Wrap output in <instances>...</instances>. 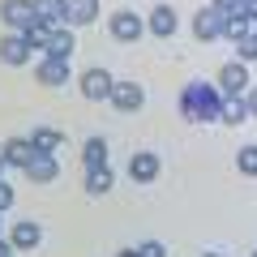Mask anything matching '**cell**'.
Masks as SVG:
<instances>
[{
  "label": "cell",
  "mask_w": 257,
  "mask_h": 257,
  "mask_svg": "<svg viewBox=\"0 0 257 257\" xmlns=\"http://www.w3.org/2000/svg\"><path fill=\"white\" fill-rule=\"evenodd\" d=\"M219 107H223V90L214 82H189L180 90V116L184 120L210 124V120H219Z\"/></svg>",
  "instance_id": "cell-1"
},
{
  "label": "cell",
  "mask_w": 257,
  "mask_h": 257,
  "mask_svg": "<svg viewBox=\"0 0 257 257\" xmlns=\"http://www.w3.org/2000/svg\"><path fill=\"white\" fill-rule=\"evenodd\" d=\"M193 39H202V43H214V39H223V30H227V13L214 9V5H206V9L193 13Z\"/></svg>",
  "instance_id": "cell-2"
},
{
  "label": "cell",
  "mask_w": 257,
  "mask_h": 257,
  "mask_svg": "<svg viewBox=\"0 0 257 257\" xmlns=\"http://www.w3.org/2000/svg\"><path fill=\"white\" fill-rule=\"evenodd\" d=\"M107 30H111L116 43H138V39L146 35V18H138L133 9H116L111 22H107Z\"/></svg>",
  "instance_id": "cell-3"
},
{
  "label": "cell",
  "mask_w": 257,
  "mask_h": 257,
  "mask_svg": "<svg viewBox=\"0 0 257 257\" xmlns=\"http://www.w3.org/2000/svg\"><path fill=\"white\" fill-rule=\"evenodd\" d=\"M111 86H116V77H111L107 69H86V73L77 77V90H82L90 103H103V99H111Z\"/></svg>",
  "instance_id": "cell-4"
},
{
  "label": "cell",
  "mask_w": 257,
  "mask_h": 257,
  "mask_svg": "<svg viewBox=\"0 0 257 257\" xmlns=\"http://www.w3.org/2000/svg\"><path fill=\"white\" fill-rule=\"evenodd\" d=\"M30 56H35V47L26 43V35H22V30H5V35H0V60L9 64V69L26 64Z\"/></svg>",
  "instance_id": "cell-5"
},
{
  "label": "cell",
  "mask_w": 257,
  "mask_h": 257,
  "mask_svg": "<svg viewBox=\"0 0 257 257\" xmlns=\"http://www.w3.org/2000/svg\"><path fill=\"white\" fill-rule=\"evenodd\" d=\"M0 22L9 30H26V26H35V0H0Z\"/></svg>",
  "instance_id": "cell-6"
},
{
  "label": "cell",
  "mask_w": 257,
  "mask_h": 257,
  "mask_svg": "<svg viewBox=\"0 0 257 257\" xmlns=\"http://www.w3.org/2000/svg\"><path fill=\"white\" fill-rule=\"evenodd\" d=\"M111 107H116V111H142V107H146V90H142V82H116V86H111Z\"/></svg>",
  "instance_id": "cell-7"
},
{
  "label": "cell",
  "mask_w": 257,
  "mask_h": 257,
  "mask_svg": "<svg viewBox=\"0 0 257 257\" xmlns=\"http://www.w3.org/2000/svg\"><path fill=\"white\" fill-rule=\"evenodd\" d=\"M219 90L223 94H244L248 90V64L244 60H227L219 69Z\"/></svg>",
  "instance_id": "cell-8"
},
{
  "label": "cell",
  "mask_w": 257,
  "mask_h": 257,
  "mask_svg": "<svg viewBox=\"0 0 257 257\" xmlns=\"http://www.w3.org/2000/svg\"><path fill=\"white\" fill-rule=\"evenodd\" d=\"M176 26H180V18H176L172 5H155V9H150V18H146V30H150L155 39H172Z\"/></svg>",
  "instance_id": "cell-9"
},
{
  "label": "cell",
  "mask_w": 257,
  "mask_h": 257,
  "mask_svg": "<svg viewBox=\"0 0 257 257\" xmlns=\"http://www.w3.org/2000/svg\"><path fill=\"white\" fill-rule=\"evenodd\" d=\"M35 82H39V86H64V82H69V60L43 56V60L35 64Z\"/></svg>",
  "instance_id": "cell-10"
},
{
  "label": "cell",
  "mask_w": 257,
  "mask_h": 257,
  "mask_svg": "<svg viewBox=\"0 0 257 257\" xmlns=\"http://www.w3.org/2000/svg\"><path fill=\"white\" fill-rule=\"evenodd\" d=\"M73 47H77V35H73V26H52V35H47V47H43V56L69 60V56H73Z\"/></svg>",
  "instance_id": "cell-11"
},
{
  "label": "cell",
  "mask_w": 257,
  "mask_h": 257,
  "mask_svg": "<svg viewBox=\"0 0 257 257\" xmlns=\"http://www.w3.org/2000/svg\"><path fill=\"white\" fill-rule=\"evenodd\" d=\"M159 172H163V163H159V155H150V150H138V155L128 159V176H133L138 184L159 180Z\"/></svg>",
  "instance_id": "cell-12"
},
{
  "label": "cell",
  "mask_w": 257,
  "mask_h": 257,
  "mask_svg": "<svg viewBox=\"0 0 257 257\" xmlns=\"http://www.w3.org/2000/svg\"><path fill=\"white\" fill-rule=\"evenodd\" d=\"M0 155H5V163H9V167H22V172H26L30 159H35L39 150H35V142H30V138H9L5 146H0Z\"/></svg>",
  "instance_id": "cell-13"
},
{
  "label": "cell",
  "mask_w": 257,
  "mask_h": 257,
  "mask_svg": "<svg viewBox=\"0 0 257 257\" xmlns=\"http://www.w3.org/2000/svg\"><path fill=\"white\" fill-rule=\"evenodd\" d=\"M9 244L13 248H39V244H43V227H39L35 219L13 223V227H9Z\"/></svg>",
  "instance_id": "cell-14"
},
{
  "label": "cell",
  "mask_w": 257,
  "mask_h": 257,
  "mask_svg": "<svg viewBox=\"0 0 257 257\" xmlns=\"http://www.w3.org/2000/svg\"><path fill=\"white\" fill-rule=\"evenodd\" d=\"M99 18V0H64V26H90Z\"/></svg>",
  "instance_id": "cell-15"
},
{
  "label": "cell",
  "mask_w": 257,
  "mask_h": 257,
  "mask_svg": "<svg viewBox=\"0 0 257 257\" xmlns=\"http://www.w3.org/2000/svg\"><path fill=\"white\" fill-rule=\"evenodd\" d=\"M26 176H30V180H35V184H52L56 176H60V163H56V155H43V150H39V155L30 159Z\"/></svg>",
  "instance_id": "cell-16"
},
{
  "label": "cell",
  "mask_w": 257,
  "mask_h": 257,
  "mask_svg": "<svg viewBox=\"0 0 257 257\" xmlns=\"http://www.w3.org/2000/svg\"><path fill=\"white\" fill-rule=\"evenodd\" d=\"M219 120H223V124H244V120H248V99H244V94H223Z\"/></svg>",
  "instance_id": "cell-17"
},
{
  "label": "cell",
  "mask_w": 257,
  "mask_h": 257,
  "mask_svg": "<svg viewBox=\"0 0 257 257\" xmlns=\"http://www.w3.org/2000/svg\"><path fill=\"white\" fill-rule=\"evenodd\" d=\"M111 184H116L111 163H107V167H90V172H86V193H90V197H107Z\"/></svg>",
  "instance_id": "cell-18"
},
{
  "label": "cell",
  "mask_w": 257,
  "mask_h": 257,
  "mask_svg": "<svg viewBox=\"0 0 257 257\" xmlns=\"http://www.w3.org/2000/svg\"><path fill=\"white\" fill-rule=\"evenodd\" d=\"M30 142H35V150H43V155H56L60 142H64V133H60V128H52V124H39L35 133H30Z\"/></svg>",
  "instance_id": "cell-19"
},
{
  "label": "cell",
  "mask_w": 257,
  "mask_h": 257,
  "mask_svg": "<svg viewBox=\"0 0 257 257\" xmlns=\"http://www.w3.org/2000/svg\"><path fill=\"white\" fill-rule=\"evenodd\" d=\"M253 30H257V18H248V13H227V30H223V39L240 43V39L253 35Z\"/></svg>",
  "instance_id": "cell-20"
},
{
  "label": "cell",
  "mask_w": 257,
  "mask_h": 257,
  "mask_svg": "<svg viewBox=\"0 0 257 257\" xmlns=\"http://www.w3.org/2000/svg\"><path fill=\"white\" fill-rule=\"evenodd\" d=\"M82 167L90 172V167H107V142L103 138H90L82 146Z\"/></svg>",
  "instance_id": "cell-21"
},
{
  "label": "cell",
  "mask_w": 257,
  "mask_h": 257,
  "mask_svg": "<svg viewBox=\"0 0 257 257\" xmlns=\"http://www.w3.org/2000/svg\"><path fill=\"white\" fill-rule=\"evenodd\" d=\"M35 18L47 26H64V0H35Z\"/></svg>",
  "instance_id": "cell-22"
},
{
  "label": "cell",
  "mask_w": 257,
  "mask_h": 257,
  "mask_svg": "<svg viewBox=\"0 0 257 257\" xmlns=\"http://www.w3.org/2000/svg\"><path fill=\"white\" fill-rule=\"evenodd\" d=\"M22 35H26V43L35 47V52H43V47H47V35H52V26H47V22H35V26H26Z\"/></svg>",
  "instance_id": "cell-23"
},
{
  "label": "cell",
  "mask_w": 257,
  "mask_h": 257,
  "mask_svg": "<svg viewBox=\"0 0 257 257\" xmlns=\"http://www.w3.org/2000/svg\"><path fill=\"white\" fill-rule=\"evenodd\" d=\"M236 167L244 176H257V146H240L236 150Z\"/></svg>",
  "instance_id": "cell-24"
},
{
  "label": "cell",
  "mask_w": 257,
  "mask_h": 257,
  "mask_svg": "<svg viewBox=\"0 0 257 257\" xmlns=\"http://www.w3.org/2000/svg\"><path fill=\"white\" fill-rule=\"evenodd\" d=\"M236 60H244V64H257V30L253 35H244L236 43Z\"/></svg>",
  "instance_id": "cell-25"
},
{
  "label": "cell",
  "mask_w": 257,
  "mask_h": 257,
  "mask_svg": "<svg viewBox=\"0 0 257 257\" xmlns=\"http://www.w3.org/2000/svg\"><path fill=\"white\" fill-rule=\"evenodd\" d=\"M13 202H18V193H13V184H9V180H0V214L9 210Z\"/></svg>",
  "instance_id": "cell-26"
},
{
  "label": "cell",
  "mask_w": 257,
  "mask_h": 257,
  "mask_svg": "<svg viewBox=\"0 0 257 257\" xmlns=\"http://www.w3.org/2000/svg\"><path fill=\"white\" fill-rule=\"evenodd\" d=\"M138 253H142V257H167V248L159 244V240H142V244H138Z\"/></svg>",
  "instance_id": "cell-27"
},
{
  "label": "cell",
  "mask_w": 257,
  "mask_h": 257,
  "mask_svg": "<svg viewBox=\"0 0 257 257\" xmlns=\"http://www.w3.org/2000/svg\"><path fill=\"white\" fill-rule=\"evenodd\" d=\"M214 9H223V13H240V0H210Z\"/></svg>",
  "instance_id": "cell-28"
},
{
  "label": "cell",
  "mask_w": 257,
  "mask_h": 257,
  "mask_svg": "<svg viewBox=\"0 0 257 257\" xmlns=\"http://www.w3.org/2000/svg\"><path fill=\"white\" fill-rule=\"evenodd\" d=\"M244 99H248V116L257 120V86H248V90H244Z\"/></svg>",
  "instance_id": "cell-29"
},
{
  "label": "cell",
  "mask_w": 257,
  "mask_h": 257,
  "mask_svg": "<svg viewBox=\"0 0 257 257\" xmlns=\"http://www.w3.org/2000/svg\"><path fill=\"white\" fill-rule=\"evenodd\" d=\"M240 13H248V18H257V0H240Z\"/></svg>",
  "instance_id": "cell-30"
},
{
  "label": "cell",
  "mask_w": 257,
  "mask_h": 257,
  "mask_svg": "<svg viewBox=\"0 0 257 257\" xmlns=\"http://www.w3.org/2000/svg\"><path fill=\"white\" fill-rule=\"evenodd\" d=\"M0 257H13V244H9V236H0Z\"/></svg>",
  "instance_id": "cell-31"
},
{
  "label": "cell",
  "mask_w": 257,
  "mask_h": 257,
  "mask_svg": "<svg viewBox=\"0 0 257 257\" xmlns=\"http://www.w3.org/2000/svg\"><path fill=\"white\" fill-rule=\"evenodd\" d=\"M116 257H142V253H138V248H120Z\"/></svg>",
  "instance_id": "cell-32"
},
{
  "label": "cell",
  "mask_w": 257,
  "mask_h": 257,
  "mask_svg": "<svg viewBox=\"0 0 257 257\" xmlns=\"http://www.w3.org/2000/svg\"><path fill=\"white\" fill-rule=\"evenodd\" d=\"M0 180H5V155H0Z\"/></svg>",
  "instance_id": "cell-33"
},
{
  "label": "cell",
  "mask_w": 257,
  "mask_h": 257,
  "mask_svg": "<svg viewBox=\"0 0 257 257\" xmlns=\"http://www.w3.org/2000/svg\"><path fill=\"white\" fill-rule=\"evenodd\" d=\"M202 257H223V253H202Z\"/></svg>",
  "instance_id": "cell-34"
},
{
  "label": "cell",
  "mask_w": 257,
  "mask_h": 257,
  "mask_svg": "<svg viewBox=\"0 0 257 257\" xmlns=\"http://www.w3.org/2000/svg\"><path fill=\"white\" fill-rule=\"evenodd\" d=\"M0 231H5V227H0Z\"/></svg>",
  "instance_id": "cell-35"
},
{
  "label": "cell",
  "mask_w": 257,
  "mask_h": 257,
  "mask_svg": "<svg viewBox=\"0 0 257 257\" xmlns=\"http://www.w3.org/2000/svg\"><path fill=\"white\" fill-rule=\"evenodd\" d=\"M253 257H257V253H253Z\"/></svg>",
  "instance_id": "cell-36"
}]
</instances>
